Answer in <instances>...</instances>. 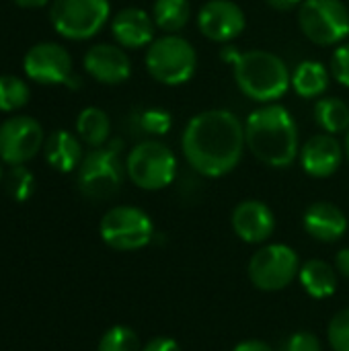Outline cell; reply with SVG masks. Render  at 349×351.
Here are the masks:
<instances>
[{
    "mask_svg": "<svg viewBox=\"0 0 349 351\" xmlns=\"http://www.w3.org/2000/svg\"><path fill=\"white\" fill-rule=\"evenodd\" d=\"M315 121L325 134H341L349 130V105L339 97H321L315 103Z\"/></svg>",
    "mask_w": 349,
    "mask_h": 351,
    "instance_id": "23",
    "label": "cell"
},
{
    "mask_svg": "<svg viewBox=\"0 0 349 351\" xmlns=\"http://www.w3.org/2000/svg\"><path fill=\"white\" fill-rule=\"evenodd\" d=\"M84 70L101 84H121L132 76V60L121 45L97 43L84 53Z\"/></svg>",
    "mask_w": 349,
    "mask_h": 351,
    "instance_id": "15",
    "label": "cell"
},
{
    "mask_svg": "<svg viewBox=\"0 0 349 351\" xmlns=\"http://www.w3.org/2000/svg\"><path fill=\"white\" fill-rule=\"evenodd\" d=\"M125 175L144 191H160L177 177V156L167 144L144 140L130 150L125 158Z\"/></svg>",
    "mask_w": 349,
    "mask_h": 351,
    "instance_id": "6",
    "label": "cell"
},
{
    "mask_svg": "<svg viewBox=\"0 0 349 351\" xmlns=\"http://www.w3.org/2000/svg\"><path fill=\"white\" fill-rule=\"evenodd\" d=\"M2 179H4V173H2V165H0V183H2Z\"/></svg>",
    "mask_w": 349,
    "mask_h": 351,
    "instance_id": "38",
    "label": "cell"
},
{
    "mask_svg": "<svg viewBox=\"0 0 349 351\" xmlns=\"http://www.w3.org/2000/svg\"><path fill=\"white\" fill-rule=\"evenodd\" d=\"M232 351H276L269 343L265 341H259V339H247V341H241L237 343Z\"/></svg>",
    "mask_w": 349,
    "mask_h": 351,
    "instance_id": "33",
    "label": "cell"
},
{
    "mask_svg": "<svg viewBox=\"0 0 349 351\" xmlns=\"http://www.w3.org/2000/svg\"><path fill=\"white\" fill-rule=\"evenodd\" d=\"M16 6H21V8H41V6H45L49 0H12Z\"/></svg>",
    "mask_w": 349,
    "mask_h": 351,
    "instance_id": "36",
    "label": "cell"
},
{
    "mask_svg": "<svg viewBox=\"0 0 349 351\" xmlns=\"http://www.w3.org/2000/svg\"><path fill=\"white\" fill-rule=\"evenodd\" d=\"M99 351H142V348L134 329L125 325H115L101 337Z\"/></svg>",
    "mask_w": 349,
    "mask_h": 351,
    "instance_id": "28",
    "label": "cell"
},
{
    "mask_svg": "<svg viewBox=\"0 0 349 351\" xmlns=\"http://www.w3.org/2000/svg\"><path fill=\"white\" fill-rule=\"evenodd\" d=\"M187 165L202 177L218 179L234 171L247 148L245 123L228 109H208L189 119L181 136Z\"/></svg>",
    "mask_w": 349,
    "mask_h": 351,
    "instance_id": "1",
    "label": "cell"
},
{
    "mask_svg": "<svg viewBox=\"0 0 349 351\" xmlns=\"http://www.w3.org/2000/svg\"><path fill=\"white\" fill-rule=\"evenodd\" d=\"M43 154H45L47 165L60 173L76 171L84 158L80 138H76L74 134L66 130H56L53 134L47 136L43 144Z\"/></svg>",
    "mask_w": 349,
    "mask_h": 351,
    "instance_id": "19",
    "label": "cell"
},
{
    "mask_svg": "<svg viewBox=\"0 0 349 351\" xmlns=\"http://www.w3.org/2000/svg\"><path fill=\"white\" fill-rule=\"evenodd\" d=\"M298 27L315 45H339L349 35V8L341 0H302Z\"/></svg>",
    "mask_w": 349,
    "mask_h": 351,
    "instance_id": "7",
    "label": "cell"
},
{
    "mask_svg": "<svg viewBox=\"0 0 349 351\" xmlns=\"http://www.w3.org/2000/svg\"><path fill=\"white\" fill-rule=\"evenodd\" d=\"M154 25L165 33L181 31L191 19L189 0H156L152 6Z\"/></svg>",
    "mask_w": 349,
    "mask_h": 351,
    "instance_id": "24",
    "label": "cell"
},
{
    "mask_svg": "<svg viewBox=\"0 0 349 351\" xmlns=\"http://www.w3.org/2000/svg\"><path fill=\"white\" fill-rule=\"evenodd\" d=\"M99 232L103 243L115 251H140L150 245L154 224L150 216L136 206H115L101 218Z\"/></svg>",
    "mask_w": 349,
    "mask_h": 351,
    "instance_id": "9",
    "label": "cell"
},
{
    "mask_svg": "<svg viewBox=\"0 0 349 351\" xmlns=\"http://www.w3.org/2000/svg\"><path fill=\"white\" fill-rule=\"evenodd\" d=\"M232 66L239 90L255 103H276L290 88L292 72L286 62L267 49L239 51Z\"/></svg>",
    "mask_w": 349,
    "mask_h": 351,
    "instance_id": "3",
    "label": "cell"
},
{
    "mask_svg": "<svg viewBox=\"0 0 349 351\" xmlns=\"http://www.w3.org/2000/svg\"><path fill=\"white\" fill-rule=\"evenodd\" d=\"M344 150H346V156H348V160H349V132H348V136H346V144H344Z\"/></svg>",
    "mask_w": 349,
    "mask_h": 351,
    "instance_id": "37",
    "label": "cell"
},
{
    "mask_svg": "<svg viewBox=\"0 0 349 351\" xmlns=\"http://www.w3.org/2000/svg\"><path fill=\"white\" fill-rule=\"evenodd\" d=\"M272 8L276 10H282V12H288V10H294L302 4V0H265Z\"/></svg>",
    "mask_w": 349,
    "mask_h": 351,
    "instance_id": "35",
    "label": "cell"
},
{
    "mask_svg": "<svg viewBox=\"0 0 349 351\" xmlns=\"http://www.w3.org/2000/svg\"><path fill=\"white\" fill-rule=\"evenodd\" d=\"M280 351H323V348L317 335L309 331H296L282 341Z\"/></svg>",
    "mask_w": 349,
    "mask_h": 351,
    "instance_id": "31",
    "label": "cell"
},
{
    "mask_svg": "<svg viewBox=\"0 0 349 351\" xmlns=\"http://www.w3.org/2000/svg\"><path fill=\"white\" fill-rule=\"evenodd\" d=\"M134 123L138 125V130L142 134H148V136H165L171 130L173 119H171V113L167 109H160V107H144V109H140L134 115Z\"/></svg>",
    "mask_w": 349,
    "mask_h": 351,
    "instance_id": "26",
    "label": "cell"
},
{
    "mask_svg": "<svg viewBox=\"0 0 349 351\" xmlns=\"http://www.w3.org/2000/svg\"><path fill=\"white\" fill-rule=\"evenodd\" d=\"M197 27L206 39L228 43L245 31L247 16L232 0H208L197 12Z\"/></svg>",
    "mask_w": 349,
    "mask_h": 351,
    "instance_id": "13",
    "label": "cell"
},
{
    "mask_svg": "<svg viewBox=\"0 0 349 351\" xmlns=\"http://www.w3.org/2000/svg\"><path fill=\"white\" fill-rule=\"evenodd\" d=\"M76 134L86 146L101 148V146H105L109 142L111 119L103 109L86 107V109L80 111V115L76 119Z\"/></svg>",
    "mask_w": 349,
    "mask_h": 351,
    "instance_id": "22",
    "label": "cell"
},
{
    "mask_svg": "<svg viewBox=\"0 0 349 351\" xmlns=\"http://www.w3.org/2000/svg\"><path fill=\"white\" fill-rule=\"evenodd\" d=\"M148 74L165 86H181L195 76L197 51L177 33H165L154 39L144 58Z\"/></svg>",
    "mask_w": 349,
    "mask_h": 351,
    "instance_id": "5",
    "label": "cell"
},
{
    "mask_svg": "<svg viewBox=\"0 0 349 351\" xmlns=\"http://www.w3.org/2000/svg\"><path fill=\"white\" fill-rule=\"evenodd\" d=\"M109 0H53L49 21L53 29L74 41L95 37L109 21Z\"/></svg>",
    "mask_w": 349,
    "mask_h": 351,
    "instance_id": "8",
    "label": "cell"
},
{
    "mask_svg": "<svg viewBox=\"0 0 349 351\" xmlns=\"http://www.w3.org/2000/svg\"><path fill=\"white\" fill-rule=\"evenodd\" d=\"M346 150L331 134H315L306 140V144L300 148V167L309 177L315 179H327L335 175L344 162Z\"/></svg>",
    "mask_w": 349,
    "mask_h": 351,
    "instance_id": "16",
    "label": "cell"
},
{
    "mask_svg": "<svg viewBox=\"0 0 349 351\" xmlns=\"http://www.w3.org/2000/svg\"><path fill=\"white\" fill-rule=\"evenodd\" d=\"M298 280L304 292L315 300H325L337 290V269L323 259H311L300 265Z\"/></svg>",
    "mask_w": 349,
    "mask_h": 351,
    "instance_id": "20",
    "label": "cell"
},
{
    "mask_svg": "<svg viewBox=\"0 0 349 351\" xmlns=\"http://www.w3.org/2000/svg\"><path fill=\"white\" fill-rule=\"evenodd\" d=\"M327 339L333 351H349V306L333 315L327 327Z\"/></svg>",
    "mask_w": 349,
    "mask_h": 351,
    "instance_id": "29",
    "label": "cell"
},
{
    "mask_svg": "<svg viewBox=\"0 0 349 351\" xmlns=\"http://www.w3.org/2000/svg\"><path fill=\"white\" fill-rule=\"evenodd\" d=\"M329 80H331V72L327 66L315 60H304L294 68L290 86L302 99H319L329 88Z\"/></svg>",
    "mask_w": 349,
    "mask_h": 351,
    "instance_id": "21",
    "label": "cell"
},
{
    "mask_svg": "<svg viewBox=\"0 0 349 351\" xmlns=\"http://www.w3.org/2000/svg\"><path fill=\"white\" fill-rule=\"evenodd\" d=\"M249 152L272 169H288L300 154L298 125L284 105L267 103L255 109L245 121Z\"/></svg>",
    "mask_w": 349,
    "mask_h": 351,
    "instance_id": "2",
    "label": "cell"
},
{
    "mask_svg": "<svg viewBox=\"0 0 349 351\" xmlns=\"http://www.w3.org/2000/svg\"><path fill=\"white\" fill-rule=\"evenodd\" d=\"M300 271L298 253L282 243L263 245L249 261V280L261 292H280L288 288Z\"/></svg>",
    "mask_w": 349,
    "mask_h": 351,
    "instance_id": "10",
    "label": "cell"
},
{
    "mask_svg": "<svg viewBox=\"0 0 349 351\" xmlns=\"http://www.w3.org/2000/svg\"><path fill=\"white\" fill-rule=\"evenodd\" d=\"M23 68L27 78L39 84H66L74 74L70 53L53 41L33 45L23 58Z\"/></svg>",
    "mask_w": 349,
    "mask_h": 351,
    "instance_id": "12",
    "label": "cell"
},
{
    "mask_svg": "<svg viewBox=\"0 0 349 351\" xmlns=\"http://www.w3.org/2000/svg\"><path fill=\"white\" fill-rule=\"evenodd\" d=\"M6 193L14 199V202H27L33 195L35 189V177L29 169H25L23 165H14L10 167V171L6 173V177L2 179Z\"/></svg>",
    "mask_w": 349,
    "mask_h": 351,
    "instance_id": "27",
    "label": "cell"
},
{
    "mask_svg": "<svg viewBox=\"0 0 349 351\" xmlns=\"http://www.w3.org/2000/svg\"><path fill=\"white\" fill-rule=\"evenodd\" d=\"M154 19L144 8H121L111 19V33L123 49L148 47L154 41Z\"/></svg>",
    "mask_w": 349,
    "mask_h": 351,
    "instance_id": "17",
    "label": "cell"
},
{
    "mask_svg": "<svg viewBox=\"0 0 349 351\" xmlns=\"http://www.w3.org/2000/svg\"><path fill=\"white\" fill-rule=\"evenodd\" d=\"M230 224L243 243L263 245L276 230V216L267 204L259 199H245L232 210Z\"/></svg>",
    "mask_w": 349,
    "mask_h": 351,
    "instance_id": "14",
    "label": "cell"
},
{
    "mask_svg": "<svg viewBox=\"0 0 349 351\" xmlns=\"http://www.w3.org/2000/svg\"><path fill=\"white\" fill-rule=\"evenodd\" d=\"M43 144V128L33 117L14 115L0 125V160L10 167L31 160Z\"/></svg>",
    "mask_w": 349,
    "mask_h": 351,
    "instance_id": "11",
    "label": "cell"
},
{
    "mask_svg": "<svg viewBox=\"0 0 349 351\" xmlns=\"http://www.w3.org/2000/svg\"><path fill=\"white\" fill-rule=\"evenodd\" d=\"M329 72H331L335 82L349 88V41L339 43L333 49L331 62H329Z\"/></svg>",
    "mask_w": 349,
    "mask_h": 351,
    "instance_id": "30",
    "label": "cell"
},
{
    "mask_svg": "<svg viewBox=\"0 0 349 351\" xmlns=\"http://www.w3.org/2000/svg\"><path fill=\"white\" fill-rule=\"evenodd\" d=\"M304 232L319 243H337L348 232V216L331 202H315L302 216Z\"/></svg>",
    "mask_w": 349,
    "mask_h": 351,
    "instance_id": "18",
    "label": "cell"
},
{
    "mask_svg": "<svg viewBox=\"0 0 349 351\" xmlns=\"http://www.w3.org/2000/svg\"><path fill=\"white\" fill-rule=\"evenodd\" d=\"M142 351H183L181 350V346L175 341V339H171V337H154L152 341H148Z\"/></svg>",
    "mask_w": 349,
    "mask_h": 351,
    "instance_id": "32",
    "label": "cell"
},
{
    "mask_svg": "<svg viewBox=\"0 0 349 351\" xmlns=\"http://www.w3.org/2000/svg\"><path fill=\"white\" fill-rule=\"evenodd\" d=\"M125 177L121 162V140H111L101 148H91L76 169V183L84 197L93 202L111 199Z\"/></svg>",
    "mask_w": 349,
    "mask_h": 351,
    "instance_id": "4",
    "label": "cell"
},
{
    "mask_svg": "<svg viewBox=\"0 0 349 351\" xmlns=\"http://www.w3.org/2000/svg\"><path fill=\"white\" fill-rule=\"evenodd\" d=\"M29 95L31 90L23 78L12 74L0 76V111H19L29 103Z\"/></svg>",
    "mask_w": 349,
    "mask_h": 351,
    "instance_id": "25",
    "label": "cell"
},
{
    "mask_svg": "<svg viewBox=\"0 0 349 351\" xmlns=\"http://www.w3.org/2000/svg\"><path fill=\"white\" fill-rule=\"evenodd\" d=\"M335 269L337 274H341L344 278L349 280V247L341 249L337 255H335Z\"/></svg>",
    "mask_w": 349,
    "mask_h": 351,
    "instance_id": "34",
    "label": "cell"
}]
</instances>
